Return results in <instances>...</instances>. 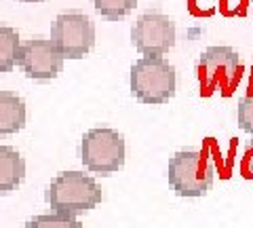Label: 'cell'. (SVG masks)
Segmentation results:
<instances>
[{"label":"cell","instance_id":"1","mask_svg":"<svg viewBox=\"0 0 253 228\" xmlns=\"http://www.w3.org/2000/svg\"><path fill=\"white\" fill-rule=\"evenodd\" d=\"M44 199L53 211L76 216L99 205L101 188L91 176L83 171H63L46 186Z\"/></svg>","mask_w":253,"mask_h":228},{"label":"cell","instance_id":"2","mask_svg":"<svg viewBox=\"0 0 253 228\" xmlns=\"http://www.w3.org/2000/svg\"><path fill=\"white\" fill-rule=\"evenodd\" d=\"M175 68L165 57H141L131 66V93L141 104H165L175 95Z\"/></svg>","mask_w":253,"mask_h":228},{"label":"cell","instance_id":"3","mask_svg":"<svg viewBox=\"0 0 253 228\" xmlns=\"http://www.w3.org/2000/svg\"><path fill=\"white\" fill-rule=\"evenodd\" d=\"M213 178L215 171L211 161L199 150H179L169 159L167 180L177 196L184 199L205 196L211 190Z\"/></svg>","mask_w":253,"mask_h":228},{"label":"cell","instance_id":"4","mask_svg":"<svg viewBox=\"0 0 253 228\" xmlns=\"http://www.w3.org/2000/svg\"><path fill=\"white\" fill-rule=\"evenodd\" d=\"M125 137L108 127L89 129L81 139V161L91 174L112 176L125 167Z\"/></svg>","mask_w":253,"mask_h":228},{"label":"cell","instance_id":"5","mask_svg":"<svg viewBox=\"0 0 253 228\" xmlns=\"http://www.w3.org/2000/svg\"><path fill=\"white\" fill-rule=\"evenodd\" d=\"M199 78L207 93L230 95L243 78L241 55L232 46H209L199 59Z\"/></svg>","mask_w":253,"mask_h":228},{"label":"cell","instance_id":"6","mask_svg":"<svg viewBox=\"0 0 253 228\" xmlns=\"http://www.w3.org/2000/svg\"><path fill=\"white\" fill-rule=\"evenodd\" d=\"M51 38L66 59H83L95 45V26L81 11H68L55 17Z\"/></svg>","mask_w":253,"mask_h":228},{"label":"cell","instance_id":"7","mask_svg":"<svg viewBox=\"0 0 253 228\" xmlns=\"http://www.w3.org/2000/svg\"><path fill=\"white\" fill-rule=\"evenodd\" d=\"M131 43L144 57H163L175 45V21L165 13L139 15L131 30Z\"/></svg>","mask_w":253,"mask_h":228},{"label":"cell","instance_id":"8","mask_svg":"<svg viewBox=\"0 0 253 228\" xmlns=\"http://www.w3.org/2000/svg\"><path fill=\"white\" fill-rule=\"evenodd\" d=\"M63 59L66 57L53 38H32L21 45L19 68L32 81H51L59 76Z\"/></svg>","mask_w":253,"mask_h":228},{"label":"cell","instance_id":"9","mask_svg":"<svg viewBox=\"0 0 253 228\" xmlns=\"http://www.w3.org/2000/svg\"><path fill=\"white\" fill-rule=\"evenodd\" d=\"M26 178V161L11 146H0V194H9Z\"/></svg>","mask_w":253,"mask_h":228},{"label":"cell","instance_id":"10","mask_svg":"<svg viewBox=\"0 0 253 228\" xmlns=\"http://www.w3.org/2000/svg\"><path fill=\"white\" fill-rule=\"evenodd\" d=\"M26 125V101L13 91H0V136H13Z\"/></svg>","mask_w":253,"mask_h":228},{"label":"cell","instance_id":"11","mask_svg":"<svg viewBox=\"0 0 253 228\" xmlns=\"http://www.w3.org/2000/svg\"><path fill=\"white\" fill-rule=\"evenodd\" d=\"M21 53V41L17 30L0 26V74L11 72L19 64Z\"/></svg>","mask_w":253,"mask_h":228},{"label":"cell","instance_id":"12","mask_svg":"<svg viewBox=\"0 0 253 228\" xmlns=\"http://www.w3.org/2000/svg\"><path fill=\"white\" fill-rule=\"evenodd\" d=\"M26 228H84V226L78 222L76 216L53 211V214H41L28 220Z\"/></svg>","mask_w":253,"mask_h":228},{"label":"cell","instance_id":"13","mask_svg":"<svg viewBox=\"0 0 253 228\" xmlns=\"http://www.w3.org/2000/svg\"><path fill=\"white\" fill-rule=\"evenodd\" d=\"M137 0H93V6L101 17L110 21H118L126 17L133 9H135Z\"/></svg>","mask_w":253,"mask_h":228},{"label":"cell","instance_id":"14","mask_svg":"<svg viewBox=\"0 0 253 228\" xmlns=\"http://www.w3.org/2000/svg\"><path fill=\"white\" fill-rule=\"evenodd\" d=\"M236 119H239V127L253 136V93L239 99V108H236Z\"/></svg>","mask_w":253,"mask_h":228},{"label":"cell","instance_id":"15","mask_svg":"<svg viewBox=\"0 0 253 228\" xmlns=\"http://www.w3.org/2000/svg\"><path fill=\"white\" fill-rule=\"evenodd\" d=\"M241 174L243 178L253 180V136L247 141V148L243 152V161H241Z\"/></svg>","mask_w":253,"mask_h":228},{"label":"cell","instance_id":"16","mask_svg":"<svg viewBox=\"0 0 253 228\" xmlns=\"http://www.w3.org/2000/svg\"><path fill=\"white\" fill-rule=\"evenodd\" d=\"M21 2H42V0H21Z\"/></svg>","mask_w":253,"mask_h":228}]
</instances>
